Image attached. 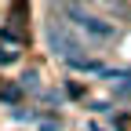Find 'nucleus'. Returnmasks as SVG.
<instances>
[{
    "label": "nucleus",
    "instance_id": "obj_1",
    "mask_svg": "<svg viewBox=\"0 0 131 131\" xmlns=\"http://www.w3.org/2000/svg\"><path fill=\"white\" fill-rule=\"evenodd\" d=\"M66 18L77 22V26L84 29L88 37H95V40H113V37H117V26H113V22H102L98 15H91V11H84V7H77V4H66Z\"/></svg>",
    "mask_w": 131,
    "mask_h": 131
},
{
    "label": "nucleus",
    "instance_id": "obj_2",
    "mask_svg": "<svg viewBox=\"0 0 131 131\" xmlns=\"http://www.w3.org/2000/svg\"><path fill=\"white\" fill-rule=\"evenodd\" d=\"M47 44H51V51H55L62 62H69V66L84 58V47H80V40L69 37V29H66L62 22H51V26H47Z\"/></svg>",
    "mask_w": 131,
    "mask_h": 131
},
{
    "label": "nucleus",
    "instance_id": "obj_3",
    "mask_svg": "<svg viewBox=\"0 0 131 131\" xmlns=\"http://www.w3.org/2000/svg\"><path fill=\"white\" fill-rule=\"evenodd\" d=\"M22 84H7V88H0V98H4V102H18V98H22Z\"/></svg>",
    "mask_w": 131,
    "mask_h": 131
},
{
    "label": "nucleus",
    "instance_id": "obj_4",
    "mask_svg": "<svg viewBox=\"0 0 131 131\" xmlns=\"http://www.w3.org/2000/svg\"><path fill=\"white\" fill-rule=\"evenodd\" d=\"M98 4L109 7L113 15H120V18H127V4H124V0H98Z\"/></svg>",
    "mask_w": 131,
    "mask_h": 131
},
{
    "label": "nucleus",
    "instance_id": "obj_5",
    "mask_svg": "<svg viewBox=\"0 0 131 131\" xmlns=\"http://www.w3.org/2000/svg\"><path fill=\"white\" fill-rule=\"evenodd\" d=\"M11 62H18V51L15 47H0V66H11Z\"/></svg>",
    "mask_w": 131,
    "mask_h": 131
},
{
    "label": "nucleus",
    "instance_id": "obj_6",
    "mask_svg": "<svg viewBox=\"0 0 131 131\" xmlns=\"http://www.w3.org/2000/svg\"><path fill=\"white\" fill-rule=\"evenodd\" d=\"M37 80H40V77H37V73H26V77H22V80H18V84H22V88H26V91H37Z\"/></svg>",
    "mask_w": 131,
    "mask_h": 131
},
{
    "label": "nucleus",
    "instance_id": "obj_7",
    "mask_svg": "<svg viewBox=\"0 0 131 131\" xmlns=\"http://www.w3.org/2000/svg\"><path fill=\"white\" fill-rule=\"evenodd\" d=\"M58 127H62L58 120H44V124H40V131H58Z\"/></svg>",
    "mask_w": 131,
    "mask_h": 131
}]
</instances>
